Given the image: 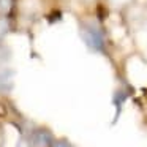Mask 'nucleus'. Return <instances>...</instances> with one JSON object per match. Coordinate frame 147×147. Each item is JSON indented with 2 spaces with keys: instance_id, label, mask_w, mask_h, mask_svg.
Masks as SVG:
<instances>
[{
  "instance_id": "7",
  "label": "nucleus",
  "mask_w": 147,
  "mask_h": 147,
  "mask_svg": "<svg viewBox=\"0 0 147 147\" xmlns=\"http://www.w3.org/2000/svg\"><path fill=\"white\" fill-rule=\"evenodd\" d=\"M7 32H8V22L5 19H2V18H0V40L3 38V35Z\"/></svg>"
},
{
  "instance_id": "3",
  "label": "nucleus",
  "mask_w": 147,
  "mask_h": 147,
  "mask_svg": "<svg viewBox=\"0 0 147 147\" xmlns=\"http://www.w3.org/2000/svg\"><path fill=\"white\" fill-rule=\"evenodd\" d=\"M13 78L14 71L10 68H0V92H10L13 89Z\"/></svg>"
},
{
  "instance_id": "8",
  "label": "nucleus",
  "mask_w": 147,
  "mask_h": 147,
  "mask_svg": "<svg viewBox=\"0 0 147 147\" xmlns=\"http://www.w3.org/2000/svg\"><path fill=\"white\" fill-rule=\"evenodd\" d=\"M16 147H32V144H30L29 136H27V138H21V139H19V142L16 144Z\"/></svg>"
},
{
  "instance_id": "2",
  "label": "nucleus",
  "mask_w": 147,
  "mask_h": 147,
  "mask_svg": "<svg viewBox=\"0 0 147 147\" xmlns=\"http://www.w3.org/2000/svg\"><path fill=\"white\" fill-rule=\"evenodd\" d=\"M32 147H48L52 144V134L49 130L45 128H38L29 136Z\"/></svg>"
},
{
  "instance_id": "1",
  "label": "nucleus",
  "mask_w": 147,
  "mask_h": 147,
  "mask_svg": "<svg viewBox=\"0 0 147 147\" xmlns=\"http://www.w3.org/2000/svg\"><path fill=\"white\" fill-rule=\"evenodd\" d=\"M79 33L82 41L90 51L100 52L105 49V36H103L101 29L95 22H84L79 29Z\"/></svg>"
},
{
  "instance_id": "6",
  "label": "nucleus",
  "mask_w": 147,
  "mask_h": 147,
  "mask_svg": "<svg viewBox=\"0 0 147 147\" xmlns=\"http://www.w3.org/2000/svg\"><path fill=\"white\" fill-rule=\"evenodd\" d=\"M130 2L131 0H109V3H111L112 7H115V8H123V7H127Z\"/></svg>"
},
{
  "instance_id": "4",
  "label": "nucleus",
  "mask_w": 147,
  "mask_h": 147,
  "mask_svg": "<svg viewBox=\"0 0 147 147\" xmlns=\"http://www.w3.org/2000/svg\"><path fill=\"white\" fill-rule=\"evenodd\" d=\"M11 59V51L7 46H0V68Z\"/></svg>"
},
{
  "instance_id": "9",
  "label": "nucleus",
  "mask_w": 147,
  "mask_h": 147,
  "mask_svg": "<svg viewBox=\"0 0 147 147\" xmlns=\"http://www.w3.org/2000/svg\"><path fill=\"white\" fill-rule=\"evenodd\" d=\"M54 147H73V144L68 142L67 139H62V141H57V142H54Z\"/></svg>"
},
{
  "instance_id": "5",
  "label": "nucleus",
  "mask_w": 147,
  "mask_h": 147,
  "mask_svg": "<svg viewBox=\"0 0 147 147\" xmlns=\"http://www.w3.org/2000/svg\"><path fill=\"white\" fill-rule=\"evenodd\" d=\"M11 8V0H0V13L5 14Z\"/></svg>"
}]
</instances>
